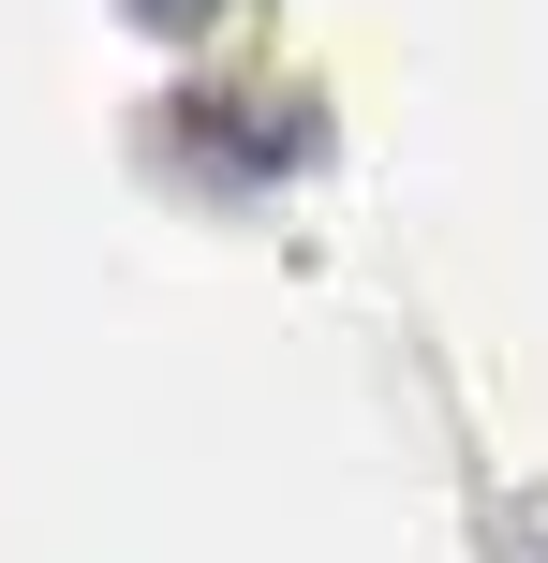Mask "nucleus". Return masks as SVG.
I'll return each instance as SVG.
<instances>
[]
</instances>
